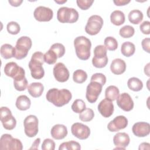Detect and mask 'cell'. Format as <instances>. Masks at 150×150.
<instances>
[{"label":"cell","mask_w":150,"mask_h":150,"mask_svg":"<svg viewBox=\"0 0 150 150\" xmlns=\"http://www.w3.org/2000/svg\"><path fill=\"white\" fill-rule=\"evenodd\" d=\"M46 100L54 105L60 107L69 103L71 100V92L66 88L58 89L53 88L49 90L46 94Z\"/></svg>","instance_id":"1"},{"label":"cell","mask_w":150,"mask_h":150,"mask_svg":"<svg viewBox=\"0 0 150 150\" xmlns=\"http://www.w3.org/2000/svg\"><path fill=\"white\" fill-rule=\"evenodd\" d=\"M44 61V54L41 52L33 53L28 66L30 70L31 76L35 79H41L45 75V70L42 66Z\"/></svg>","instance_id":"2"},{"label":"cell","mask_w":150,"mask_h":150,"mask_svg":"<svg viewBox=\"0 0 150 150\" xmlns=\"http://www.w3.org/2000/svg\"><path fill=\"white\" fill-rule=\"evenodd\" d=\"M76 54L81 60H88L90 56L91 43L89 39L84 36L76 37L74 40Z\"/></svg>","instance_id":"3"},{"label":"cell","mask_w":150,"mask_h":150,"mask_svg":"<svg viewBox=\"0 0 150 150\" xmlns=\"http://www.w3.org/2000/svg\"><path fill=\"white\" fill-rule=\"evenodd\" d=\"M32 45V42L29 37L26 36L20 37L17 40L15 46V54L14 57L18 60L26 57Z\"/></svg>","instance_id":"4"},{"label":"cell","mask_w":150,"mask_h":150,"mask_svg":"<svg viewBox=\"0 0 150 150\" xmlns=\"http://www.w3.org/2000/svg\"><path fill=\"white\" fill-rule=\"evenodd\" d=\"M79 17V12L72 8L63 6L57 12V19L61 23H74L77 21Z\"/></svg>","instance_id":"5"},{"label":"cell","mask_w":150,"mask_h":150,"mask_svg":"<svg viewBox=\"0 0 150 150\" xmlns=\"http://www.w3.org/2000/svg\"><path fill=\"white\" fill-rule=\"evenodd\" d=\"M0 149L1 150H22L23 145L19 139L13 138L11 134H4L0 138Z\"/></svg>","instance_id":"6"},{"label":"cell","mask_w":150,"mask_h":150,"mask_svg":"<svg viewBox=\"0 0 150 150\" xmlns=\"http://www.w3.org/2000/svg\"><path fill=\"white\" fill-rule=\"evenodd\" d=\"M103 23V19L100 16L97 15H91L88 19L85 26V31L90 35H96L101 30Z\"/></svg>","instance_id":"7"},{"label":"cell","mask_w":150,"mask_h":150,"mask_svg":"<svg viewBox=\"0 0 150 150\" xmlns=\"http://www.w3.org/2000/svg\"><path fill=\"white\" fill-rule=\"evenodd\" d=\"M39 120L36 116L29 115L27 116L23 121L25 134L28 137H35L38 133Z\"/></svg>","instance_id":"8"},{"label":"cell","mask_w":150,"mask_h":150,"mask_svg":"<svg viewBox=\"0 0 150 150\" xmlns=\"http://www.w3.org/2000/svg\"><path fill=\"white\" fill-rule=\"evenodd\" d=\"M0 119L5 129L12 130L16 125V120L12 115V112L7 107H1L0 109Z\"/></svg>","instance_id":"9"},{"label":"cell","mask_w":150,"mask_h":150,"mask_svg":"<svg viewBox=\"0 0 150 150\" xmlns=\"http://www.w3.org/2000/svg\"><path fill=\"white\" fill-rule=\"evenodd\" d=\"M103 86L96 81H90L86 88V97L90 103H95L102 91Z\"/></svg>","instance_id":"10"},{"label":"cell","mask_w":150,"mask_h":150,"mask_svg":"<svg viewBox=\"0 0 150 150\" xmlns=\"http://www.w3.org/2000/svg\"><path fill=\"white\" fill-rule=\"evenodd\" d=\"M71 132L75 137L81 140L88 138L90 135V128L80 122L74 123L71 127Z\"/></svg>","instance_id":"11"},{"label":"cell","mask_w":150,"mask_h":150,"mask_svg":"<svg viewBox=\"0 0 150 150\" xmlns=\"http://www.w3.org/2000/svg\"><path fill=\"white\" fill-rule=\"evenodd\" d=\"M33 16L38 21L49 22L53 18V12L48 7L39 6L35 8L33 12Z\"/></svg>","instance_id":"12"},{"label":"cell","mask_w":150,"mask_h":150,"mask_svg":"<svg viewBox=\"0 0 150 150\" xmlns=\"http://www.w3.org/2000/svg\"><path fill=\"white\" fill-rule=\"evenodd\" d=\"M53 73L55 79L61 83L67 81L70 76L69 70L64 64L61 62L57 63L54 65L53 69Z\"/></svg>","instance_id":"13"},{"label":"cell","mask_w":150,"mask_h":150,"mask_svg":"<svg viewBox=\"0 0 150 150\" xmlns=\"http://www.w3.org/2000/svg\"><path fill=\"white\" fill-rule=\"evenodd\" d=\"M128 125V120L124 115L115 117L107 125V128L110 132H117L124 129Z\"/></svg>","instance_id":"14"},{"label":"cell","mask_w":150,"mask_h":150,"mask_svg":"<svg viewBox=\"0 0 150 150\" xmlns=\"http://www.w3.org/2000/svg\"><path fill=\"white\" fill-rule=\"evenodd\" d=\"M117 105L125 111H130L134 108V101L127 93H123L119 95L117 98Z\"/></svg>","instance_id":"15"},{"label":"cell","mask_w":150,"mask_h":150,"mask_svg":"<svg viewBox=\"0 0 150 150\" xmlns=\"http://www.w3.org/2000/svg\"><path fill=\"white\" fill-rule=\"evenodd\" d=\"M97 108L101 115L105 118H108L112 115L114 110V104L112 101L106 98L100 102Z\"/></svg>","instance_id":"16"},{"label":"cell","mask_w":150,"mask_h":150,"mask_svg":"<svg viewBox=\"0 0 150 150\" xmlns=\"http://www.w3.org/2000/svg\"><path fill=\"white\" fill-rule=\"evenodd\" d=\"M133 134L138 137H145L150 133V125L146 122H138L132 127Z\"/></svg>","instance_id":"17"},{"label":"cell","mask_w":150,"mask_h":150,"mask_svg":"<svg viewBox=\"0 0 150 150\" xmlns=\"http://www.w3.org/2000/svg\"><path fill=\"white\" fill-rule=\"evenodd\" d=\"M130 142L129 135L125 132H118L113 137L114 144L117 146L115 149H125Z\"/></svg>","instance_id":"18"},{"label":"cell","mask_w":150,"mask_h":150,"mask_svg":"<svg viewBox=\"0 0 150 150\" xmlns=\"http://www.w3.org/2000/svg\"><path fill=\"white\" fill-rule=\"evenodd\" d=\"M13 79L14 87L17 91H22L26 88L28 82L25 77V70L22 67H21L19 73Z\"/></svg>","instance_id":"19"},{"label":"cell","mask_w":150,"mask_h":150,"mask_svg":"<svg viewBox=\"0 0 150 150\" xmlns=\"http://www.w3.org/2000/svg\"><path fill=\"white\" fill-rule=\"evenodd\" d=\"M67 127L63 124H56L53 125L50 131V134L53 138L60 140L64 138L67 135Z\"/></svg>","instance_id":"20"},{"label":"cell","mask_w":150,"mask_h":150,"mask_svg":"<svg viewBox=\"0 0 150 150\" xmlns=\"http://www.w3.org/2000/svg\"><path fill=\"white\" fill-rule=\"evenodd\" d=\"M110 70L114 74H121L124 73L126 70V63L121 59H115L111 63Z\"/></svg>","instance_id":"21"},{"label":"cell","mask_w":150,"mask_h":150,"mask_svg":"<svg viewBox=\"0 0 150 150\" xmlns=\"http://www.w3.org/2000/svg\"><path fill=\"white\" fill-rule=\"evenodd\" d=\"M44 91L43 85L39 82H33L28 86L29 94L34 98L39 97Z\"/></svg>","instance_id":"22"},{"label":"cell","mask_w":150,"mask_h":150,"mask_svg":"<svg viewBox=\"0 0 150 150\" xmlns=\"http://www.w3.org/2000/svg\"><path fill=\"white\" fill-rule=\"evenodd\" d=\"M22 67H20L18 64L13 62L7 63L4 67V73L8 77L14 78L20 71Z\"/></svg>","instance_id":"23"},{"label":"cell","mask_w":150,"mask_h":150,"mask_svg":"<svg viewBox=\"0 0 150 150\" xmlns=\"http://www.w3.org/2000/svg\"><path fill=\"white\" fill-rule=\"evenodd\" d=\"M15 105L18 110L25 111L30 108L31 101L29 98L26 95H21L17 97Z\"/></svg>","instance_id":"24"},{"label":"cell","mask_w":150,"mask_h":150,"mask_svg":"<svg viewBox=\"0 0 150 150\" xmlns=\"http://www.w3.org/2000/svg\"><path fill=\"white\" fill-rule=\"evenodd\" d=\"M125 18L123 12L120 10L114 11L110 15L111 23L116 26H120L125 22Z\"/></svg>","instance_id":"25"},{"label":"cell","mask_w":150,"mask_h":150,"mask_svg":"<svg viewBox=\"0 0 150 150\" xmlns=\"http://www.w3.org/2000/svg\"><path fill=\"white\" fill-rule=\"evenodd\" d=\"M1 55L5 59H9L15 57V49L8 43L4 44L1 47Z\"/></svg>","instance_id":"26"},{"label":"cell","mask_w":150,"mask_h":150,"mask_svg":"<svg viewBox=\"0 0 150 150\" xmlns=\"http://www.w3.org/2000/svg\"><path fill=\"white\" fill-rule=\"evenodd\" d=\"M143 13L138 9H134L129 12L128 13L129 21L134 25L139 24L143 19Z\"/></svg>","instance_id":"27"},{"label":"cell","mask_w":150,"mask_h":150,"mask_svg":"<svg viewBox=\"0 0 150 150\" xmlns=\"http://www.w3.org/2000/svg\"><path fill=\"white\" fill-rule=\"evenodd\" d=\"M135 51V46L134 44L131 42H124L121 47V52L125 57H130L132 56Z\"/></svg>","instance_id":"28"},{"label":"cell","mask_w":150,"mask_h":150,"mask_svg":"<svg viewBox=\"0 0 150 150\" xmlns=\"http://www.w3.org/2000/svg\"><path fill=\"white\" fill-rule=\"evenodd\" d=\"M128 87L134 91H139L143 88L142 81L137 77H131L127 81Z\"/></svg>","instance_id":"29"},{"label":"cell","mask_w":150,"mask_h":150,"mask_svg":"<svg viewBox=\"0 0 150 150\" xmlns=\"http://www.w3.org/2000/svg\"><path fill=\"white\" fill-rule=\"evenodd\" d=\"M120 95V91L115 86H110L107 87L105 91V98L110 101H114L117 100Z\"/></svg>","instance_id":"30"},{"label":"cell","mask_w":150,"mask_h":150,"mask_svg":"<svg viewBox=\"0 0 150 150\" xmlns=\"http://www.w3.org/2000/svg\"><path fill=\"white\" fill-rule=\"evenodd\" d=\"M87 79V73L81 69H77L73 72V81L79 84L84 83Z\"/></svg>","instance_id":"31"},{"label":"cell","mask_w":150,"mask_h":150,"mask_svg":"<svg viewBox=\"0 0 150 150\" xmlns=\"http://www.w3.org/2000/svg\"><path fill=\"white\" fill-rule=\"evenodd\" d=\"M81 149L80 144L75 141H70L67 142H64L62 143L59 148V150H70V149H75L79 150Z\"/></svg>","instance_id":"32"},{"label":"cell","mask_w":150,"mask_h":150,"mask_svg":"<svg viewBox=\"0 0 150 150\" xmlns=\"http://www.w3.org/2000/svg\"><path fill=\"white\" fill-rule=\"evenodd\" d=\"M71 108L74 112L80 114L86 108V105L83 100L76 99L73 101Z\"/></svg>","instance_id":"33"},{"label":"cell","mask_w":150,"mask_h":150,"mask_svg":"<svg viewBox=\"0 0 150 150\" xmlns=\"http://www.w3.org/2000/svg\"><path fill=\"white\" fill-rule=\"evenodd\" d=\"M135 33L134 28L130 25H125L120 28L119 31L120 35L123 38H129L132 37Z\"/></svg>","instance_id":"34"},{"label":"cell","mask_w":150,"mask_h":150,"mask_svg":"<svg viewBox=\"0 0 150 150\" xmlns=\"http://www.w3.org/2000/svg\"><path fill=\"white\" fill-rule=\"evenodd\" d=\"M94 117L93 110L90 108H86L83 112L79 114V119L84 122H88L91 121Z\"/></svg>","instance_id":"35"},{"label":"cell","mask_w":150,"mask_h":150,"mask_svg":"<svg viewBox=\"0 0 150 150\" xmlns=\"http://www.w3.org/2000/svg\"><path fill=\"white\" fill-rule=\"evenodd\" d=\"M104 43L107 49L110 51L115 50L118 47L117 40L112 36H108L105 38Z\"/></svg>","instance_id":"36"},{"label":"cell","mask_w":150,"mask_h":150,"mask_svg":"<svg viewBox=\"0 0 150 150\" xmlns=\"http://www.w3.org/2000/svg\"><path fill=\"white\" fill-rule=\"evenodd\" d=\"M57 56L54 52L49 49L44 54V61L49 64H53L57 59Z\"/></svg>","instance_id":"37"},{"label":"cell","mask_w":150,"mask_h":150,"mask_svg":"<svg viewBox=\"0 0 150 150\" xmlns=\"http://www.w3.org/2000/svg\"><path fill=\"white\" fill-rule=\"evenodd\" d=\"M107 48L104 45L96 46L94 49V57L97 59H102L107 56Z\"/></svg>","instance_id":"38"},{"label":"cell","mask_w":150,"mask_h":150,"mask_svg":"<svg viewBox=\"0 0 150 150\" xmlns=\"http://www.w3.org/2000/svg\"><path fill=\"white\" fill-rule=\"evenodd\" d=\"M50 49L56 53L58 58H60L63 56L65 53V47L63 45L60 43H56L53 44Z\"/></svg>","instance_id":"39"},{"label":"cell","mask_w":150,"mask_h":150,"mask_svg":"<svg viewBox=\"0 0 150 150\" xmlns=\"http://www.w3.org/2000/svg\"><path fill=\"white\" fill-rule=\"evenodd\" d=\"M6 29L8 32L11 35H17L21 30L20 25L15 21L8 22L6 25Z\"/></svg>","instance_id":"40"},{"label":"cell","mask_w":150,"mask_h":150,"mask_svg":"<svg viewBox=\"0 0 150 150\" xmlns=\"http://www.w3.org/2000/svg\"><path fill=\"white\" fill-rule=\"evenodd\" d=\"M108 59L107 56L102 59H97L94 57L92 59V64L96 68H103L108 63Z\"/></svg>","instance_id":"41"},{"label":"cell","mask_w":150,"mask_h":150,"mask_svg":"<svg viewBox=\"0 0 150 150\" xmlns=\"http://www.w3.org/2000/svg\"><path fill=\"white\" fill-rule=\"evenodd\" d=\"M90 81H96L100 83L103 86L106 83L105 76L101 73H96L92 75Z\"/></svg>","instance_id":"42"},{"label":"cell","mask_w":150,"mask_h":150,"mask_svg":"<svg viewBox=\"0 0 150 150\" xmlns=\"http://www.w3.org/2000/svg\"><path fill=\"white\" fill-rule=\"evenodd\" d=\"M42 149L43 150H54L55 149V142L52 139L46 138L42 142Z\"/></svg>","instance_id":"43"},{"label":"cell","mask_w":150,"mask_h":150,"mask_svg":"<svg viewBox=\"0 0 150 150\" xmlns=\"http://www.w3.org/2000/svg\"><path fill=\"white\" fill-rule=\"evenodd\" d=\"M94 2L93 0H77L76 3L79 8L82 10L88 9Z\"/></svg>","instance_id":"44"},{"label":"cell","mask_w":150,"mask_h":150,"mask_svg":"<svg viewBox=\"0 0 150 150\" xmlns=\"http://www.w3.org/2000/svg\"><path fill=\"white\" fill-rule=\"evenodd\" d=\"M139 29L143 34L149 35L150 33V22L148 21H144L139 25Z\"/></svg>","instance_id":"45"},{"label":"cell","mask_w":150,"mask_h":150,"mask_svg":"<svg viewBox=\"0 0 150 150\" xmlns=\"http://www.w3.org/2000/svg\"><path fill=\"white\" fill-rule=\"evenodd\" d=\"M149 43H150V39L149 38L144 39L141 42V45L143 50L148 53L150 52Z\"/></svg>","instance_id":"46"},{"label":"cell","mask_w":150,"mask_h":150,"mask_svg":"<svg viewBox=\"0 0 150 150\" xmlns=\"http://www.w3.org/2000/svg\"><path fill=\"white\" fill-rule=\"evenodd\" d=\"M113 2L117 6H124L129 4L130 0H114Z\"/></svg>","instance_id":"47"},{"label":"cell","mask_w":150,"mask_h":150,"mask_svg":"<svg viewBox=\"0 0 150 150\" xmlns=\"http://www.w3.org/2000/svg\"><path fill=\"white\" fill-rule=\"evenodd\" d=\"M22 0H9L8 2L10 4V5L12 6H19L21 5L22 3Z\"/></svg>","instance_id":"48"},{"label":"cell","mask_w":150,"mask_h":150,"mask_svg":"<svg viewBox=\"0 0 150 150\" xmlns=\"http://www.w3.org/2000/svg\"><path fill=\"white\" fill-rule=\"evenodd\" d=\"M40 142V138H36L34 142L32 144V146L29 148L30 149H38V147H39V145Z\"/></svg>","instance_id":"49"},{"label":"cell","mask_w":150,"mask_h":150,"mask_svg":"<svg viewBox=\"0 0 150 150\" xmlns=\"http://www.w3.org/2000/svg\"><path fill=\"white\" fill-rule=\"evenodd\" d=\"M150 144L148 142H142L139 146V149H149Z\"/></svg>","instance_id":"50"},{"label":"cell","mask_w":150,"mask_h":150,"mask_svg":"<svg viewBox=\"0 0 150 150\" xmlns=\"http://www.w3.org/2000/svg\"><path fill=\"white\" fill-rule=\"evenodd\" d=\"M144 73L146 76H149V63H147V64L144 67Z\"/></svg>","instance_id":"51"},{"label":"cell","mask_w":150,"mask_h":150,"mask_svg":"<svg viewBox=\"0 0 150 150\" xmlns=\"http://www.w3.org/2000/svg\"><path fill=\"white\" fill-rule=\"evenodd\" d=\"M54 2H56V3H57V4H64V3L66 2H67V0H63V1H59V0H56H56H55Z\"/></svg>","instance_id":"52"}]
</instances>
